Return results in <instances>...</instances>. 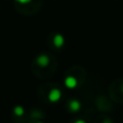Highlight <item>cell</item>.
<instances>
[{
	"instance_id": "obj_1",
	"label": "cell",
	"mask_w": 123,
	"mask_h": 123,
	"mask_svg": "<svg viewBox=\"0 0 123 123\" xmlns=\"http://www.w3.org/2000/svg\"><path fill=\"white\" fill-rule=\"evenodd\" d=\"M62 97V92L60 89H52L51 91H50L49 95H48V98H49V100L51 103H57L58 100L61 99Z\"/></svg>"
},
{
	"instance_id": "obj_2",
	"label": "cell",
	"mask_w": 123,
	"mask_h": 123,
	"mask_svg": "<svg viewBox=\"0 0 123 123\" xmlns=\"http://www.w3.org/2000/svg\"><path fill=\"white\" fill-rule=\"evenodd\" d=\"M36 62L39 66H41V67H47V66H49V64H50V57L47 55V54H40V55L37 57Z\"/></svg>"
},
{
	"instance_id": "obj_3",
	"label": "cell",
	"mask_w": 123,
	"mask_h": 123,
	"mask_svg": "<svg viewBox=\"0 0 123 123\" xmlns=\"http://www.w3.org/2000/svg\"><path fill=\"white\" fill-rule=\"evenodd\" d=\"M53 44L55 45V48L60 49L64 44H65V38H64L63 35L61 34H56L53 38Z\"/></svg>"
},
{
	"instance_id": "obj_4",
	"label": "cell",
	"mask_w": 123,
	"mask_h": 123,
	"mask_svg": "<svg viewBox=\"0 0 123 123\" xmlns=\"http://www.w3.org/2000/svg\"><path fill=\"white\" fill-rule=\"evenodd\" d=\"M65 85L66 87H68V89H74V87H77V85H78V81H77V79L74 78V77H67V78L65 79Z\"/></svg>"
},
{
	"instance_id": "obj_5",
	"label": "cell",
	"mask_w": 123,
	"mask_h": 123,
	"mask_svg": "<svg viewBox=\"0 0 123 123\" xmlns=\"http://www.w3.org/2000/svg\"><path fill=\"white\" fill-rule=\"evenodd\" d=\"M69 109L72 112H78L81 109V103L77 99H72L69 102Z\"/></svg>"
},
{
	"instance_id": "obj_6",
	"label": "cell",
	"mask_w": 123,
	"mask_h": 123,
	"mask_svg": "<svg viewBox=\"0 0 123 123\" xmlns=\"http://www.w3.org/2000/svg\"><path fill=\"white\" fill-rule=\"evenodd\" d=\"M13 112H14V115L17 116V117H22V116H24V113H25V109L22 106H15L14 109H13Z\"/></svg>"
},
{
	"instance_id": "obj_7",
	"label": "cell",
	"mask_w": 123,
	"mask_h": 123,
	"mask_svg": "<svg viewBox=\"0 0 123 123\" xmlns=\"http://www.w3.org/2000/svg\"><path fill=\"white\" fill-rule=\"evenodd\" d=\"M16 2H18V3H22V4H25V3H29L31 0H15Z\"/></svg>"
},
{
	"instance_id": "obj_8",
	"label": "cell",
	"mask_w": 123,
	"mask_h": 123,
	"mask_svg": "<svg viewBox=\"0 0 123 123\" xmlns=\"http://www.w3.org/2000/svg\"><path fill=\"white\" fill-rule=\"evenodd\" d=\"M74 123H86L84 121V120H82V119H79V120H77V121H74Z\"/></svg>"
},
{
	"instance_id": "obj_9",
	"label": "cell",
	"mask_w": 123,
	"mask_h": 123,
	"mask_svg": "<svg viewBox=\"0 0 123 123\" xmlns=\"http://www.w3.org/2000/svg\"><path fill=\"white\" fill-rule=\"evenodd\" d=\"M37 123H43V122H37Z\"/></svg>"
},
{
	"instance_id": "obj_10",
	"label": "cell",
	"mask_w": 123,
	"mask_h": 123,
	"mask_svg": "<svg viewBox=\"0 0 123 123\" xmlns=\"http://www.w3.org/2000/svg\"><path fill=\"white\" fill-rule=\"evenodd\" d=\"M122 91H123V86H122Z\"/></svg>"
}]
</instances>
